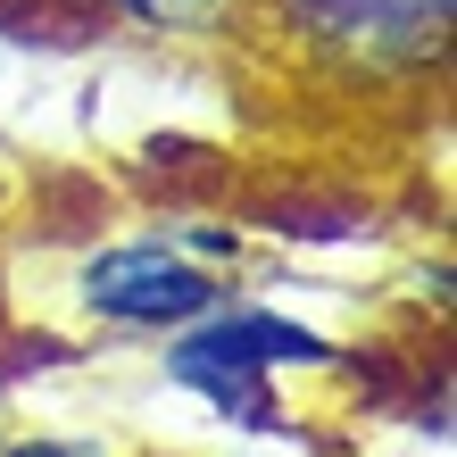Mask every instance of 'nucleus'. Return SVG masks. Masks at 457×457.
Wrapping results in <instances>:
<instances>
[{"mask_svg": "<svg viewBox=\"0 0 457 457\" xmlns=\"http://www.w3.org/2000/svg\"><path fill=\"white\" fill-rule=\"evenodd\" d=\"M117 9H133L142 25H200L217 17V0H117Z\"/></svg>", "mask_w": 457, "mask_h": 457, "instance_id": "obj_4", "label": "nucleus"}, {"mask_svg": "<svg viewBox=\"0 0 457 457\" xmlns=\"http://www.w3.org/2000/svg\"><path fill=\"white\" fill-rule=\"evenodd\" d=\"M316 34H349L366 50H424L441 0H291Z\"/></svg>", "mask_w": 457, "mask_h": 457, "instance_id": "obj_3", "label": "nucleus"}, {"mask_svg": "<svg viewBox=\"0 0 457 457\" xmlns=\"http://www.w3.org/2000/svg\"><path fill=\"white\" fill-rule=\"evenodd\" d=\"M183 341L167 349V374L175 383H192V391H208L225 416H241L250 433H275V399H266L258 383L275 366H316V358H333L316 333H300V325H283V316H266V308H208V316H192V325H175Z\"/></svg>", "mask_w": 457, "mask_h": 457, "instance_id": "obj_1", "label": "nucleus"}, {"mask_svg": "<svg viewBox=\"0 0 457 457\" xmlns=\"http://www.w3.org/2000/svg\"><path fill=\"white\" fill-rule=\"evenodd\" d=\"M9 457H109V449H84V441H17Z\"/></svg>", "mask_w": 457, "mask_h": 457, "instance_id": "obj_5", "label": "nucleus"}, {"mask_svg": "<svg viewBox=\"0 0 457 457\" xmlns=\"http://www.w3.org/2000/svg\"><path fill=\"white\" fill-rule=\"evenodd\" d=\"M75 291H84L92 316H109V325H142V333H175V325H192V316H208V308L225 300L217 275L192 266L183 250H167V241H125V250L84 258Z\"/></svg>", "mask_w": 457, "mask_h": 457, "instance_id": "obj_2", "label": "nucleus"}]
</instances>
